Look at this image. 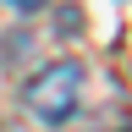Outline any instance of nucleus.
Here are the masks:
<instances>
[{"mask_svg":"<svg viewBox=\"0 0 132 132\" xmlns=\"http://www.w3.org/2000/svg\"><path fill=\"white\" fill-rule=\"evenodd\" d=\"M77 99H82V66L77 61H50L44 72H33L28 88H22V105L39 116L44 127L72 121V116H77Z\"/></svg>","mask_w":132,"mask_h":132,"instance_id":"f257e3e1","label":"nucleus"},{"mask_svg":"<svg viewBox=\"0 0 132 132\" xmlns=\"http://www.w3.org/2000/svg\"><path fill=\"white\" fill-rule=\"evenodd\" d=\"M6 6H16V11H39L44 0H6Z\"/></svg>","mask_w":132,"mask_h":132,"instance_id":"f03ea898","label":"nucleus"}]
</instances>
